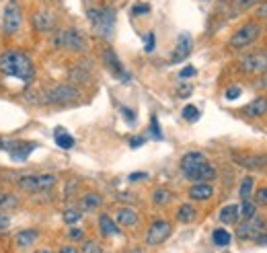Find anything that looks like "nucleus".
Listing matches in <instances>:
<instances>
[{"instance_id": "nucleus-45", "label": "nucleus", "mask_w": 267, "mask_h": 253, "mask_svg": "<svg viewBox=\"0 0 267 253\" xmlns=\"http://www.w3.org/2000/svg\"><path fill=\"white\" fill-rule=\"evenodd\" d=\"M255 243H257V245H267V233H265V230L259 233V235L255 237Z\"/></svg>"}, {"instance_id": "nucleus-28", "label": "nucleus", "mask_w": 267, "mask_h": 253, "mask_svg": "<svg viewBox=\"0 0 267 253\" xmlns=\"http://www.w3.org/2000/svg\"><path fill=\"white\" fill-rule=\"evenodd\" d=\"M212 241H214V245H218V247H228L230 241H232V235H230L226 228H216V230L212 233Z\"/></svg>"}, {"instance_id": "nucleus-43", "label": "nucleus", "mask_w": 267, "mask_h": 253, "mask_svg": "<svg viewBox=\"0 0 267 253\" xmlns=\"http://www.w3.org/2000/svg\"><path fill=\"white\" fill-rule=\"evenodd\" d=\"M179 76H181V78H191V76H195V68H193V66H185V68L179 72Z\"/></svg>"}, {"instance_id": "nucleus-9", "label": "nucleus", "mask_w": 267, "mask_h": 253, "mask_svg": "<svg viewBox=\"0 0 267 253\" xmlns=\"http://www.w3.org/2000/svg\"><path fill=\"white\" fill-rule=\"evenodd\" d=\"M263 230H265V222H263V218H259L255 214V216H251L249 220H242V224L236 226V237L242 239V241H249V239L255 241V237Z\"/></svg>"}, {"instance_id": "nucleus-41", "label": "nucleus", "mask_w": 267, "mask_h": 253, "mask_svg": "<svg viewBox=\"0 0 267 253\" xmlns=\"http://www.w3.org/2000/svg\"><path fill=\"white\" fill-rule=\"evenodd\" d=\"M121 113L125 115L127 123H136V113H134L131 109H127V107H121Z\"/></svg>"}, {"instance_id": "nucleus-1", "label": "nucleus", "mask_w": 267, "mask_h": 253, "mask_svg": "<svg viewBox=\"0 0 267 253\" xmlns=\"http://www.w3.org/2000/svg\"><path fill=\"white\" fill-rule=\"evenodd\" d=\"M0 72L19 80H31L35 74V68H33L31 58L25 52L7 50L0 54Z\"/></svg>"}, {"instance_id": "nucleus-21", "label": "nucleus", "mask_w": 267, "mask_h": 253, "mask_svg": "<svg viewBox=\"0 0 267 253\" xmlns=\"http://www.w3.org/2000/svg\"><path fill=\"white\" fill-rule=\"evenodd\" d=\"M101 204H103V198H101L99 194H95V192L84 194V196L78 200V208H80L82 212H93V210H97Z\"/></svg>"}, {"instance_id": "nucleus-40", "label": "nucleus", "mask_w": 267, "mask_h": 253, "mask_svg": "<svg viewBox=\"0 0 267 253\" xmlns=\"http://www.w3.org/2000/svg\"><path fill=\"white\" fill-rule=\"evenodd\" d=\"M240 97V89L238 87H230L228 91H226V99L228 101H234V99H238Z\"/></svg>"}, {"instance_id": "nucleus-18", "label": "nucleus", "mask_w": 267, "mask_h": 253, "mask_svg": "<svg viewBox=\"0 0 267 253\" xmlns=\"http://www.w3.org/2000/svg\"><path fill=\"white\" fill-rule=\"evenodd\" d=\"M242 113L249 117H263L267 113V97H259L242 107Z\"/></svg>"}, {"instance_id": "nucleus-52", "label": "nucleus", "mask_w": 267, "mask_h": 253, "mask_svg": "<svg viewBox=\"0 0 267 253\" xmlns=\"http://www.w3.org/2000/svg\"><path fill=\"white\" fill-rule=\"evenodd\" d=\"M35 253H54V251H50V249H37Z\"/></svg>"}, {"instance_id": "nucleus-7", "label": "nucleus", "mask_w": 267, "mask_h": 253, "mask_svg": "<svg viewBox=\"0 0 267 253\" xmlns=\"http://www.w3.org/2000/svg\"><path fill=\"white\" fill-rule=\"evenodd\" d=\"M173 233V226L169 220L165 218H157L150 226H148V233H146V243L150 247H157V245H163Z\"/></svg>"}, {"instance_id": "nucleus-25", "label": "nucleus", "mask_w": 267, "mask_h": 253, "mask_svg": "<svg viewBox=\"0 0 267 253\" xmlns=\"http://www.w3.org/2000/svg\"><path fill=\"white\" fill-rule=\"evenodd\" d=\"M195 216H197V210L193 208V204H181L179 206V210H177V220L179 222H183V224H187V222H193L195 220Z\"/></svg>"}, {"instance_id": "nucleus-33", "label": "nucleus", "mask_w": 267, "mask_h": 253, "mask_svg": "<svg viewBox=\"0 0 267 253\" xmlns=\"http://www.w3.org/2000/svg\"><path fill=\"white\" fill-rule=\"evenodd\" d=\"M238 208H240V216H242V220H249L251 216H255V204H253L251 200H242V204H240Z\"/></svg>"}, {"instance_id": "nucleus-2", "label": "nucleus", "mask_w": 267, "mask_h": 253, "mask_svg": "<svg viewBox=\"0 0 267 253\" xmlns=\"http://www.w3.org/2000/svg\"><path fill=\"white\" fill-rule=\"evenodd\" d=\"M56 183H58V179H56V175H52V173H41V175L31 173V175H23V177L19 179V187H21L23 192H29V194L50 192V189L56 187Z\"/></svg>"}, {"instance_id": "nucleus-36", "label": "nucleus", "mask_w": 267, "mask_h": 253, "mask_svg": "<svg viewBox=\"0 0 267 253\" xmlns=\"http://www.w3.org/2000/svg\"><path fill=\"white\" fill-rule=\"evenodd\" d=\"M255 202L259 206H267V187H259L255 194Z\"/></svg>"}, {"instance_id": "nucleus-37", "label": "nucleus", "mask_w": 267, "mask_h": 253, "mask_svg": "<svg viewBox=\"0 0 267 253\" xmlns=\"http://www.w3.org/2000/svg\"><path fill=\"white\" fill-rule=\"evenodd\" d=\"M68 239H70V241H82V239H84V230L74 226V228H70V233H68Z\"/></svg>"}, {"instance_id": "nucleus-34", "label": "nucleus", "mask_w": 267, "mask_h": 253, "mask_svg": "<svg viewBox=\"0 0 267 253\" xmlns=\"http://www.w3.org/2000/svg\"><path fill=\"white\" fill-rule=\"evenodd\" d=\"M150 134L154 136V140H163V130H161V125H159L157 115L150 117Z\"/></svg>"}, {"instance_id": "nucleus-46", "label": "nucleus", "mask_w": 267, "mask_h": 253, "mask_svg": "<svg viewBox=\"0 0 267 253\" xmlns=\"http://www.w3.org/2000/svg\"><path fill=\"white\" fill-rule=\"evenodd\" d=\"M58 253H80L74 245H64V247H60V251Z\"/></svg>"}, {"instance_id": "nucleus-49", "label": "nucleus", "mask_w": 267, "mask_h": 253, "mask_svg": "<svg viewBox=\"0 0 267 253\" xmlns=\"http://www.w3.org/2000/svg\"><path fill=\"white\" fill-rule=\"evenodd\" d=\"M179 95H181V97H187V95H191V87H189V85H187V87H181Z\"/></svg>"}, {"instance_id": "nucleus-12", "label": "nucleus", "mask_w": 267, "mask_h": 253, "mask_svg": "<svg viewBox=\"0 0 267 253\" xmlns=\"http://www.w3.org/2000/svg\"><path fill=\"white\" fill-rule=\"evenodd\" d=\"M103 62H105V66L111 70V74H113L115 78H119V80H129V74L125 72L123 64L119 62V58H117V54H115L113 50H105V52H103Z\"/></svg>"}, {"instance_id": "nucleus-10", "label": "nucleus", "mask_w": 267, "mask_h": 253, "mask_svg": "<svg viewBox=\"0 0 267 253\" xmlns=\"http://www.w3.org/2000/svg\"><path fill=\"white\" fill-rule=\"evenodd\" d=\"M23 23V17H21V9L17 3H9L7 9H5V17H3V29L5 33H17L19 27Z\"/></svg>"}, {"instance_id": "nucleus-32", "label": "nucleus", "mask_w": 267, "mask_h": 253, "mask_svg": "<svg viewBox=\"0 0 267 253\" xmlns=\"http://www.w3.org/2000/svg\"><path fill=\"white\" fill-rule=\"evenodd\" d=\"M181 115H183V119H187V121H197V119H199V109H197L195 105H185L183 111H181Z\"/></svg>"}, {"instance_id": "nucleus-50", "label": "nucleus", "mask_w": 267, "mask_h": 253, "mask_svg": "<svg viewBox=\"0 0 267 253\" xmlns=\"http://www.w3.org/2000/svg\"><path fill=\"white\" fill-rule=\"evenodd\" d=\"M263 15H267V3H265V5H263V9L259 11V17H263Z\"/></svg>"}, {"instance_id": "nucleus-20", "label": "nucleus", "mask_w": 267, "mask_h": 253, "mask_svg": "<svg viewBox=\"0 0 267 253\" xmlns=\"http://www.w3.org/2000/svg\"><path fill=\"white\" fill-rule=\"evenodd\" d=\"M54 25H56V19H54L52 13L41 11V13H35V15H33V27H35L37 31H50V29H54Z\"/></svg>"}, {"instance_id": "nucleus-4", "label": "nucleus", "mask_w": 267, "mask_h": 253, "mask_svg": "<svg viewBox=\"0 0 267 253\" xmlns=\"http://www.w3.org/2000/svg\"><path fill=\"white\" fill-rule=\"evenodd\" d=\"M261 25L257 23V21H249V23H244L242 27H238L234 33H232V37H230V48H234V50H242V48H249V46H253L259 37H261Z\"/></svg>"}, {"instance_id": "nucleus-39", "label": "nucleus", "mask_w": 267, "mask_h": 253, "mask_svg": "<svg viewBox=\"0 0 267 253\" xmlns=\"http://www.w3.org/2000/svg\"><path fill=\"white\" fill-rule=\"evenodd\" d=\"M9 226H11V218H9V214L0 212V230H9Z\"/></svg>"}, {"instance_id": "nucleus-24", "label": "nucleus", "mask_w": 267, "mask_h": 253, "mask_svg": "<svg viewBox=\"0 0 267 253\" xmlns=\"http://www.w3.org/2000/svg\"><path fill=\"white\" fill-rule=\"evenodd\" d=\"M238 163L247 169H261L267 165V155H249V157L238 159Z\"/></svg>"}, {"instance_id": "nucleus-48", "label": "nucleus", "mask_w": 267, "mask_h": 253, "mask_svg": "<svg viewBox=\"0 0 267 253\" xmlns=\"http://www.w3.org/2000/svg\"><path fill=\"white\" fill-rule=\"evenodd\" d=\"M148 175L146 173H131L129 175V181H138V179H146Z\"/></svg>"}, {"instance_id": "nucleus-35", "label": "nucleus", "mask_w": 267, "mask_h": 253, "mask_svg": "<svg viewBox=\"0 0 267 253\" xmlns=\"http://www.w3.org/2000/svg\"><path fill=\"white\" fill-rule=\"evenodd\" d=\"M82 253H105V251L101 249L99 243H95V241H86V243L82 245Z\"/></svg>"}, {"instance_id": "nucleus-31", "label": "nucleus", "mask_w": 267, "mask_h": 253, "mask_svg": "<svg viewBox=\"0 0 267 253\" xmlns=\"http://www.w3.org/2000/svg\"><path fill=\"white\" fill-rule=\"evenodd\" d=\"M253 185H255V179H253L251 175H247V177L242 179V183H240V189H238V194H240L242 200H249V198H251V194H253Z\"/></svg>"}, {"instance_id": "nucleus-19", "label": "nucleus", "mask_w": 267, "mask_h": 253, "mask_svg": "<svg viewBox=\"0 0 267 253\" xmlns=\"http://www.w3.org/2000/svg\"><path fill=\"white\" fill-rule=\"evenodd\" d=\"M218 220H220L222 224H236V222L240 220V208H238L236 204L224 206V208L220 210V214H218Z\"/></svg>"}, {"instance_id": "nucleus-13", "label": "nucleus", "mask_w": 267, "mask_h": 253, "mask_svg": "<svg viewBox=\"0 0 267 253\" xmlns=\"http://www.w3.org/2000/svg\"><path fill=\"white\" fill-rule=\"evenodd\" d=\"M216 169H214V165H210V163H204V165H199V167H195L193 171H189V173H185V177L189 179V181H193V183H210L212 179H216Z\"/></svg>"}, {"instance_id": "nucleus-29", "label": "nucleus", "mask_w": 267, "mask_h": 253, "mask_svg": "<svg viewBox=\"0 0 267 253\" xmlns=\"http://www.w3.org/2000/svg\"><path fill=\"white\" fill-rule=\"evenodd\" d=\"M17 206H19L17 196H13V194H5V196H0V212L17 210Z\"/></svg>"}, {"instance_id": "nucleus-6", "label": "nucleus", "mask_w": 267, "mask_h": 253, "mask_svg": "<svg viewBox=\"0 0 267 253\" xmlns=\"http://www.w3.org/2000/svg\"><path fill=\"white\" fill-rule=\"evenodd\" d=\"M78 97H80L78 91L70 85H58L46 93V101L52 105H68V103L78 101Z\"/></svg>"}, {"instance_id": "nucleus-3", "label": "nucleus", "mask_w": 267, "mask_h": 253, "mask_svg": "<svg viewBox=\"0 0 267 253\" xmlns=\"http://www.w3.org/2000/svg\"><path fill=\"white\" fill-rule=\"evenodd\" d=\"M86 17L101 37H111L113 23H115V13L111 9H88Z\"/></svg>"}, {"instance_id": "nucleus-27", "label": "nucleus", "mask_w": 267, "mask_h": 253, "mask_svg": "<svg viewBox=\"0 0 267 253\" xmlns=\"http://www.w3.org/2000/svg\"><path fill=\"white\" fill-rule=\"evenodd\" d=\"M62 220H64L68 226H76V224L82 220V210H80V208H66L64 214H62Z\"/></svg>"}, {"instance_id": "nucleus-30", "label": "nucleus", "mask_w": 267, "mask_h": 253, "mask_svg": "<svg viewBox=\"0 0 267 253\" xmlns=\"http://www.w3.org/2000/svg\"><path fill=\"white\" fill-rule=\"evenodd\" d=\"M152 200H154V204H157V206H167V204L173 200V196H171V192H169V189L159 187V189L152 194Z\"/></svg>"}, {"instance_id": "nucleus-14", "label": "nucleus", "mask_w": 267, "mask_h": 253, "mask_svg": "<svg viewBox=\"0 0 267 253\" xmlns=\"http://www.w3.org/2000/svg\"><path fill=\"white\" fill-rule=\"evenodd\" d=\"M204 163H208L206 155H204V153H197V151H191V153L183 155V159H181V171H183V175H185V173L193 171L195 167H199V165H204Z\"/></svg>"}, {"instance_id": "nucleus-26", "label": "nucleus", "mask_w": 267, "mask_h": 253, "mask_svg": "<svg viewBox=\"0 0 267 253\" xmlns=\"http://www.w3.org/2000/svg\"><path fill=\"white\" fill-rule=\"evenodd\" d=\"M54 140H56V144H58L60 149H64V151H68V149L74 146V138H72L64 128H56V130H54Z\"/></svg>"}, {"instance_id": "nucleus-44", "label": "nucleus", "mask_w": 267, "mask_h": 253, "mask_svg": "<svg viewBox=\"0 0 267 253\" xmlns=\"http://www.w3.org/2000/svg\"><path fill=\"white\" fill-rule=\"evenodd\" d=\"M257 3V0H234V5L238 7V9H249V7H253Z\"/></svg>"}, {"instance_id": "nucleus-17", "label": "nucleus", "mask_w": 267, "mask_h": 253, "mask_svg": "<svg viewBox=\"0 0 267 253\" xmlns=\"http://www.w3.org/2000/svg\"><path fill=\"white\" fill-rule=\"evenodd\" d=\"M214 196V187L210 183H193L189 187V198L195 202H206Z\"/></svg>"}, {"instance_id": "nucleus-15", "label": "nucleus", "mask_w": 267, "mask_h": 253, "mask_svg": "<svg viewBox=\"0 0 267 253\" xmlns=\"http://www.w3.org/2000/svg\"><path fill=\"white\" fill-rule=\"evenodd\" d=\"M99 233L103 237H117V235H121V228L115 222V218H111L109 214H101L99 216Z\"/></svg>"}, {"instance_id": "nucleus-11", "label": "nucleus", "mask_w": 267, "mask_h": 253, "mask_svg": "<svg viewBox=\"0 0 267 253\" xmlns=\"http://www.w3.org/2000/svg\"><path fill=\"white\" fill-rule=\"evenodd\" d=\"M191 50H193V39H191V35H189V33H181L179 39H177V46H175V50H173L171 62H173V64H179V62L187 60V56L191 54Z\"/></svg>"}, {"instance_id": "nucleus-16", "label": "nucleus", "mask_w": 267, "mask_h": 253, "mask_svg": "<svg viewBox=\"0 0 267 253\" xmlns=\"http://www.w3.org/2000/svg\"><path fill=\"white\" fill-rule=\"evenodd\" d=\"M115 222L119 226H127V228L136 226L138 224V212L131 210V208H119L117 214H115Z\"/></svg>"}, {"instance_id": "nucleus-23", "label": "nucleus", "mask_w": 267, "mask_h": 253, "mask_svg": "<svg viewBox=\"0 0 267 253\" xmlns=\"http://www.w3.org/2000/svg\"><path fill=\"white\" fill-rule=\"evenodd\" d=\"M35 151V144L33 142H21L13 153H11V159L13 161H17V163H21V161H27L29 159V155Z\"/></svg>"}, {"instance_id": "nucleus-42", "label": "nucleus", "mask_w": 267, "mask_h": 253, "mask_svg": "<svg viewBox=\"0 0 267 253\" xmlns=\"http://www.w3.org/2000/svg\"><path fill=\"white\" fill-rule=\"evenodd\" d=\"M134 13H136V15H146V13H150V7L144 5V3H138L136 7H134Z\"/></svg>"}, {"instance_id": "nucleus-53", "label": "nucleus", "mask_w": 267, "mask_h": 253, "mask_svg": "<svg viewBox=\"0 0 267 253\" xmlns=\"http://www.w3.org/2000/svg\"><path fill=\"white\" fill-rule=\"evenodd\" d=\"M129 253H142V251H140V249H131Z\"/></svg>"}, {"instance_id": "nucleus-5", "label": "nucleus", "mask_w": 267, "mask_h": 253, "mask_svg": "<svg viewBox=\"0 0 267 253\" xmlns=\"http://www.w3.org/2000/svg\"><path fill=\"white\" fill-rule=\"evenodd\" d=\"M54 46L70 50V52H82L86 48V41L78 29H60L54 35Z\"/></svg>"}, {"instance_id": "nucleus-51", "label": "nucleus", "mask_w": 267, "mask_h": 253, "mask_svg": "<svg viewBox=\"0 0 267 253\" xmlns=\"http://www.w3.org/2000/svg\"><path fill=\"white\" fill-rule=\"evenodd\" d=\"M5 142H7V138H0V151H5Z\"/></svg>"}, {"instance_id": "nucleus-38", "label": "nucleus", "mask_w": 267, "mask_h": 253, "mask_svg": "<svg viewBox=\"0 0 267 253\" xmlns=\"http://www.w3.org/2000/svg\"><path fill=\"white\" fill-rule=\"evenodd\" d=\"M154 44H157V35H154L152 31H150V33L146 35V46H144V50H146V52L150 54V52L154 50Z\"/></svg>"}, {"instance_id": "nucleus-8", "label": "nucleus", "mask_w": 267, "mask_h": 253, "mask_svg": "<svg viewBox=\"0 0 267 253\" xmlns=\"http://www.w3.org/2000/svg\"><path fill=\"white\" fill-rule=\"evenodd\" d=\"M240 68L247 74H265L267 72V50H259V52H251V54L242 56Z\"/></svg>"}, {"instance_id": "nucleus-47", "label": "nucleus", "mask_w": 267, "mask_h": 253, "mask_svg": "<svg viewBox=\"0 0 267 253\" xmlns=\"http://www.w3.org/2000/svg\"><path fill=\"white\" fill-rule=\"evenodd\" d=\"M142 144H144V138H142V136H136V138H134V140L129 142L131 149H138V146H142Z\"/></svg>"}, {"instance_id": "nucleus-22", "label": "nucleus", "mask_w": 267, "mask_h": 253, "mask_svg": "<svg viewBox=\"0 0 267 253\" xmlns=\"http://www.w3.org/2000/svg\"><path fill=\"white\" fill-rule=\"evenodd\" d=\"M37 237H39V233H37L35 228H27V230H21V233H17L15 241H17V245H19L21 249H27L29 245H33V243L37 241Z\"/></svg>"}]
</instances>
